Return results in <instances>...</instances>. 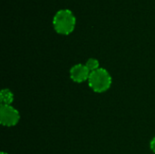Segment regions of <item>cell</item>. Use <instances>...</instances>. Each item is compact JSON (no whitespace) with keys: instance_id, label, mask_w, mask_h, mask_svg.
Listing matches in <instances>:
<instances>
[{"instance_id":"7","label":"cell","mask_w":155,"mask_h":154,"mask_svg":"<svg viewBox=\"0 0 155 154\" xmlns=\"http://www.w3.org/2000/svg\"><path fill=\"white\" fill-rule=\"evenodd\" d=\"M150 148H151L152 152L153 153H155V137L151 141V143H150Z\"/></svg>"},{"instance_id":"4","label":"cell","mask_w":155,"mask_h":154,"mask_svg":"<svg viewBox=\"0 0 155 154\" xmlns=\"http://www.w3.org/2000/svg\"><path fill=\"white\" fill-rule=\"evenodd\" d=\"M91 72L88 70L85 64H77L70 69V78L74 83H84L88 81Z\"/></svg>"},{"instance_id":"1","label":"cell","mask_w":155,"mask_h":154,"mask_svg":"<svg viewBox=\"0 0 155 154\" xmlns=\"http://www.w3.org/2000/svg\"><path fill=\"white\" fill-rule=\"evenodd\" d=\"M75 16L69 9L58 10L53 18L54 28L60 34H71L75 27Z\"/></svg>"},{"instance_id":"2","label":"cell","mask_w":155,"mask_h":154,"mask_svg":"<svg viewBox=\"0 0 155 154\" xmlns=\"http://www.w3.org/2000/svg\"><path fill=\"white\" fill-rule=\"evenodd\" d=\"M113 83V78L110 73L104 68H99L94 72H91L88 84L89 87L95 93H104L110 89Z\"/></svg>"},{"instance_id":"3","label":"cell","mask_w":155,"mask_h":154,"mask_svg":"<svg viewBox=\"0 0 155 154\" xmlns=\"http://www.w3.org/2000/svg\"><path fill=\"white\" fill-rule=\"evenodd\" d=\"M20 121L19 112L12 105L0 106V123L3 126L12 127L18 123Z\"/></svg>"},{"instance_id":"8","label":"cell","mask_w":155,"mask_h":154,"mask_svg":"<svg viewBox=\"0 0 155 154\" xmlns=\"http://www.w3.org/2000/svg\"><path fill=\"white\" fill-rule=\"evenodd\" d=\"M1 154H8V153H6V152H1Z\"/></svg>"},{"instance_id":"5","label":"cell","mask_w":155,"mask_h":154,"mask_svg":"<svg viewBox=\"0 0 155 154\" xmlns=\"http://www.w3.org/2000/svg\"><path fill=\"white\" fill-rule=\"evenodd\" d=\"M0 101L2 105H11L14 101V93L9 89H3L0 93Z\"/></svg>"},{"instance_id":"6","label":"cell","mask_w":155,"mask_h":154,"mask_svg":"<svg viewBox=\"0 0 155 154\" xmlns=\"http://www.w3.org/2000/svg\"><path fill=\"white\" fill-rule=\"evenodd\" d=\"M85 65H86V67L88 68V70L90 72H94V71H95V70L100 68V63L95 58H89L86 61Z\"/></svg>"}]
</instances>
